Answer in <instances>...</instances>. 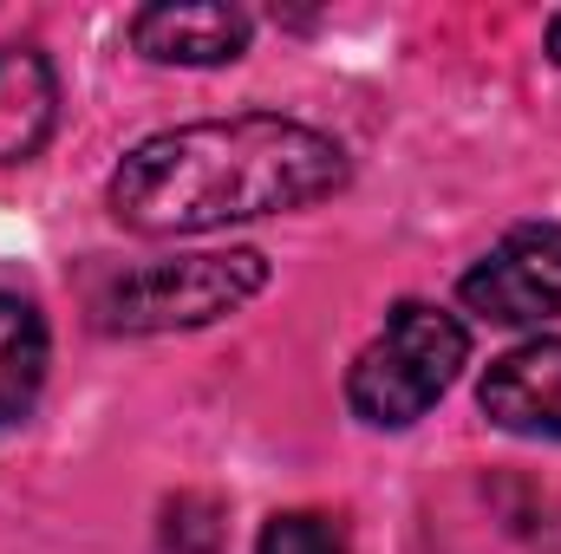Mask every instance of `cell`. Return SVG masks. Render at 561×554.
I'll return each mask as SVG.
<instances>
[{
  "mask_svg": "<svg viewBox=\"0 0 561 554\" xmlns=\"http://www.w3.org/2000/svg\"><path fill=\"white\" fill-rule=\"evenodd\" d=\"M53 118H59V79L46 53L0 46V163H26L53 138Z\"/></svg>",
  "mask_w": 561,
  "mask_h": 554,
  "instance_id": "52a82bcc",
  "label": "cell"
},
{
  "mask_svg": "<svg viewBox=\"0 0 561 554\" xmlns=\"http://www.w3.org/2000/svg\"><path fill=\"white\" fill-rule=\"evenodd\" d=\"M131 46L157 66H229L249 46V13L222 0H157L131 13Z\"/></svg>",
  "mask_w": 561,
  "mask_h": 554,
  "instance_id": "5b68a950",
  "label": "cell"
},
{
  "mask_svg": "<svg viewBox=\"0 0 561 554\" xmlns=\"http://www.w3.org/2000/svg\"><path fill=\"white\" fill-rule=\"evenodd\" d=\"M255 554H346V535H340V522L320 516V509H287V516H275V522L262 529Z\"/></svg>",
  "mask_w": 561,
  "mask_h": 554,
  "instance_id": "9c48e42d",
  "label": "cell"
},
{
  "mask_svg": "<svg viewBox=\"0 0 561 554\" xmlns=\"http://www.w3.org/2000/svg\"><path fill=\"white\" fill-rule=\"evenodd\" d=\"M222 549V509L209 496H176L163 509V554H216Z\"/></svg>",
  "mask_w": 561,
  "mask_h": 554,
  "instance_id": "30bf717a",
  "label": "cell"
},
{
  "mask_svg": "<svg viewBox=\"0 0 561 554\" xmlns=\"http://www.w3.org/2000/svg\"><path fill=\"white\" fill-rule=\"evenodd\" d=\"M346 189V150L275 112L203 118L157 131L112 170V216L138 235H209L229 222L287 216Z\"/></svg>",
  "mask_w": 561,
  "mask_h": 554,
  "instance_id": "6da1fadb",
  "label": "cell"
},
{
  "mask_svg": "<svg viewBox=\"0 0 561 554\" xmlns=\"http://www.w3.org/2000/svg\"><path fill=\"white\" fill-rule=\"evenodd\" d=\"M46 366H53V339H46L39 307L26 293H7L0 287V430L20 424V417L39 405Z\"/></svg>",
  "mask_w": 561,
  "mask_h": 554,
  "instance_id": "ba28073f",
  "label": "cell"
},
{
  "mask_svg": "<svg viewBox=\"0 0 561 554\" xmlns=\"http://www.w3.org/2000/svg\"><path fill=\"white\" fill-rule=\"evenodd\" d=\"M483 417L510 437H561V339H529L483 372Z\"/></svg>",
  "mask_w": 561,
  "mask_h": 554,
  "instance_id": "8992f818",
  "label": "cell"
},
{
  "mask_svg": "<svg viewBox=\"0 0 561 554\" xmlns=\"http://www.w3.org/2000/svg\"><path fill=\"white\" fill-rule=\"evenodd\" d=\"M268 287V262L255 249H229V255H176V262H150L118 275L99 293V320L112 333H190L209 326L236 307H249Z\"/></svg>",
  "mask_w": 561,
  "mask_h": 554,
  "instance_id": "3957f363",
  "label": "cell"
},
{
  "mask_svg": "<svg viewBox=\"0 0 561 554\" xmlns=\"http://www.w3.org/2000/svg\"><path fill=\"white\" fill-rule=\"evenodd\" d=\"M463 307L496 320V326H542L561 320V222H523L510 229L470 275Z\"/></svg>",
  "mask_w": 561,
  "mask_h": 554,
  "instance_id": "277c9868",
  "label": "cell"
},
{
  "mask_svg": "<svg viewBox=\"0 0 561 554\" xmlns=\"http://www.w3.org/2000/svg\"><path fill=\"white\" fill-rule=\"evenodd\" d=\"M549 53H556V59H561V13H556V20H549Z\"/></svg>",
  "mask_w": 561,
  "mask_h": 554,
  "instance_id": "8fae6325",
  "label": "cell"
},
{
  "mask_svg": "<svg viewBox=\"0 0 561 554\" xmlns=\"http://www.w3.org/2000/svg\"><path fill=\"white\" fill-rule=\"evenodd\" d=\"M463 359H470V333L457 313L424 307V300H399L386 313V333L353 359L346 405H353V417H366L379 430H405L450 392Z\"/></svg>",
  "mask_w": 561,
  "mask_h": 554,
  "instance_id": "7a4b0ae2",
  "label": "cell"
}]
</instances>
